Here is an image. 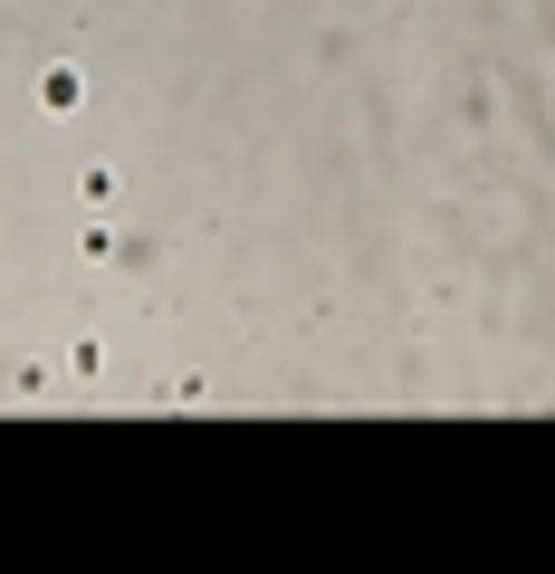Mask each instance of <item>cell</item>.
I'll use <instances>...</instances> for the list:
<instances>
[{
	"label": "cell",
	"mask_w": 555,
	"mask_h": 574,
	"mask_svg": "<svg viewBox=\"0 0 555 574\" xmlns=\"http://www.w3.org/2000/svg\"><path fill=\"white\" fill-rule=\"evenodd\" d=\"M77 96H87V77H77V68H49V77H39V106H49V116H68Z\"/></svg>",
	"instance_id": "6da1fadb"
},
{
	"label": "cell",
	"mask_w": 555,
	"mask_h": 574,
	"mask_svg": "<svg viewBox=\"0 0 555 574\" xmlns=\"http://www.w3.org/2000/svg\"><path fill=\"white\" fill-rule=\"evenodd\" d=\"M77 191H87V201H97V211H106V201H116L125 182H116V164H87V172H77Z\"/></svg>",
	"instance_id": "7a4b0ae2"
}]
</instances>
